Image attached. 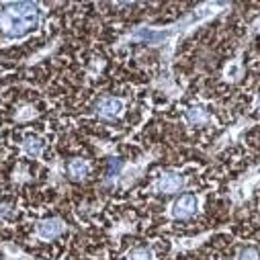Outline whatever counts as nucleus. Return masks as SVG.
I'll return each instance as SVG.
<instances>
[{
  "mask_svg": "<svg viewBox=\"0 0 260 260\" xmlns=\"http://www.w3.org/2000/svg\"><path fill=\"white\" fill-rule=\"evenodd\" d=\"M238 260H260V250L254 248V246H246V248L240 250Z\"/></svg>",
  "mask_w": 260,
  "mask_h": 260,
  "instance_id": "11",
  "label": "nucleus"
},
{
  "mask_svg": "<svg viewBox=\"0 0 260 260\" xmlns=\"http://www.w3.org/2000/svg\"><path fill=\"white\" fill-rule=\"evenodd\" d=\"M123 113V101L115 99V96H107L103 101H99L96 105V115L103 119H117Z\"/></svg>",
  "mask_w": 260,
  "mask_h": 260,
  "instance_id": "3",
  "label": "nucleus"
},
{
  "mask_svg": "<svg viewBox=\"0 0 260 260\" xmlns=\"http://www.w3.org/2000/svg\"><path fill=\"white\" fill-rule=\"evenodd\" d=\"M182 184H184V178H182L180 174H176V172H166V174H162V176L158 178L156 188H158L160 192H164V194H170V192H178V190L182 188Z\"/></svg>",
  "mask_w": 260,
  "mask_h": 260,
  "instance_id": "5",
  "label": "nucleus"
},
{
  "mask_svg": "<svg viewBox=\"0 0 260 260\" xmlns=\"http://www.w3.org/2000/svg\"><path fill=\"white\" fill-rule=\"evenodd\" d=\"M134 39L136 41H146V43H158V41L166 39V33H158V31H152V29H140L134 35Z\"/></svg>",
  "mask_w": 260,
  "mask_h": 260,
  "instance_id": "8",
  "label": "nucleus"
},
{
  "mask_svg": "<svg viewBox=\"0 0 260 260\" xmlns=\"http://www.w3.org/2000/svg\"><path fill=\"white\" fill-rule=\"evenodd\" d=\"M119 170H121V162H117V164H115V162H111V168L107 170V178H105V180H107V182H111L113 178H117Z\"/></svg>",
  "mask_w": 260,
  "mask_h": 260,
  "instance_id": "12",
  "label": "nucleus"
},
{
  "mask_svg": "<svg viewBox=\"0 0 260 260\" xmlns=\"http://www.w3.org/2000/svg\"><path fill=\"white\" fill-rule=\"evenodd\" d=\"M63 230H66L63 221L57 219V217H51V219H45V221H41L37 225V236L41 240H55V238H59L63 234Z\"/></svg>",
  "mask_w": 260,
  "mask_h": 260,
  "instance_id": "4",
  "label": "nucleus"
},
{
  "mask_svg": "<svg viewBox=\"0 0 260 260\" xmlns=\"http://www.w3.org/2000/svg\"><path fill=\"white\" fill-rule=\"evenodd\" d=\"M39 21V9L33 3H13L0 9V33L7 37H21Z\"/></svg>",
  "mask_w": 260,
  "mask_h": 260,
  "instance_id": "1",
  "label": "nucleus"
},
{
  "mask_svg": "<svg viewBox=\"0 0 260 260\" xmlns=\"http://www.w3.org/2000/svg\"><path fill=\"white\" fill-rule=\"evenodd\" d=\"M194 211H197V197L190 194V192L180 194L172 205V215L176 219H188V217L194 215Z\"/></svg>",
  "mask_w": 260,
  "mask_h": 260,
  "instance_id": "2",
  "label": "nucleus"
},
{
  "mask_svg": "<svg viewBox=\"0 0 260 260\" xmlns=\"http://www.w3.org/2000/svg\"><path fill=\"white\" fill-rule=\"evenodd\" d=\"M186 121L190 123V125H205L207 121H209V117H207V113L201 109V107H190V109H186Z\"/></svg>",
  "mask_w": 260,
  "mask_h": 260,
  "instance_id": "7",
  "label": "nucleus"
},
{
  "mask_svg": "<svg viewBox=\"0 0 260 260\" xmlns=\"http://www.w3.org/2000/svg\"><path fill=\"white\" fill-rule=\"evenodd\" d=\"M23 148H25V154L29 158H37L43 152V142L39 138H27L25 144H23Z\"/></svg>",
  "mask_w": 260,
  "mask_h": 260,
  "instance_id": "9",
  "label": "nucleus"
},
{
  "mask_svg": "<svg viewBox=\"0 0 260 260\" xmlns=\"http://www.w3.org/2000/svg\"><path fill=\"white\" fill-rule=\"evenodd\" d=\"M88 172H90V166H88L86 160H82V158H74V160L68 162V176H70V180H74V182H82V180L88 176Z\"/></svg>",
  "mask_w": 260,
  "mask_h": 260,
  "instance_id": "6",
  "label": "nucleus"
},
{
  "mask_svg": "<svg viewBox=\"0 0 260 260\" xmlns=\"http://www.w3.org/2000/svg\"><path fill=\"white\" fill-rule=\"evenodd\" d=\"M129 260H152V250L146 248V246L134 248L132 252H129Z\"/></svg>",
  "mask_w": 260,
  "mask_h": 260,
  "instance_id": "10",
  "label": "nucleus"
},
{
  "mask_svg": "<svg viewBox=\"0 0 260 260\" xmlns=\"http://www.w3.org/2000/svg\"><path fill=\"white\" fill-rule=\"evenodd\" d=\"M258 111H260V103H258Z\"/></svg>",
  "mask_w": 260,
  "mask_h": 260,
  "instance_id": "13",
  "label": "nucleus"
}]
</instances>
